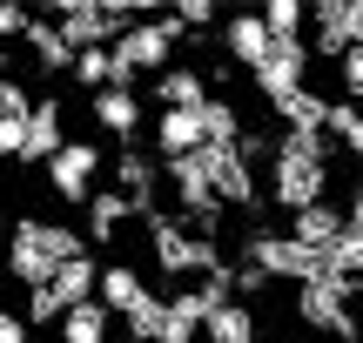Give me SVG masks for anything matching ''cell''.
I'll return each instance as SVG.
<instances>
[{"label":"cell","instance_id":"obj_1","mask_svg":"<svg viewBox=\"0 0 363 343\" xmlns=\"http://www.w3.org/2000/svg\"><path fill=\"white\" fill-rule=\"evenodd\" d=\"M330 196V135H289L269 148V202L289 215L316 209Z\"/></svg>","mask_w":363,"mask_h":343},{"label":"cell","instance_id":"obj_2","mask_svg":"<svg viewBox=\"0 0 363 343\" xmlns=\"http://www.w3.org/2000/svg\"><path fill=\"white\" fill-rule=\"evenodd\" d=\"M81 249H88V242H81V229L48 223V215H21V223L7 229V276L27 283V290H48L54 269L74 263Z\"/></svg>","mask_w":363,"mask_h":343},{"label":"cell","instance_id":"obj_3","mask_svg":"<svg viewBox=\"0 0 363 343\" xmlns=\"http://www.w3.org/2000/svg\"><path fill=\"white\" fill-rule=\"evenodd\" d=\"M135 21H148L142 0H128V7H121V0H115V7H101V0H54V34H61L74 54L115 47L121 27H135Z\"/></svg>","mask_w":363,"mask_h":343},{"label":"cell","instance_id":"obj_4","mask_svg":"<svg viewBox=\"0 0 363 343\" xmlns=\"http://www.w3.org/2000/svg\"><path fill=\"white\" fill-rule=\"evenodd\" d=\"M148 242H155V269H169L175 283H189V276H216L222 269V249L208 236H195L189 223H175V215H148Z\"/></svg>","mask_w":363,"mask_h":343},{"label":"cell","instance_id":"obj_5","mask_svg":"<svg viewBox=\"0 0 363 343\" xmlns=\"http://www.w3.org/2000/svg\"><path fill=\"white\" fill-rule=\"evenodd\" d=\"M175 34L182 27L162 13V21H135L121 27V40L108 54H115V88H135V74H162V67H175Z\"/></svg>","mask_w":363,"mask_h":343},{"label":"cell","instance_id":"obj_6","mask_svg":"<svg viewBox=\"0 0 363 343\" xmlns=\"http://www.w3.org/2000/svg\"><path fill=\"white\" fill-rule=\"evenodd\" d=\"M242 263L249 269H262L269 283H323V256L316 249H303L296 236H269V229H256V236L242 242Z\"/></svg>","mask_w":363,"mask_h":343},{"label":"cell","instance_id":"obj_7","mask_svg":"<svg viewBox=\"0 0 363 343\" xmlns=\"http://www.w3.org/2000/svg\"><path fill=\"white\" fill-rule=\"evenodd\" d=\"M310 61H316V54H310V40H269V61H262L249 81L262 88V101H269V108H283L289 94H303V88H310Z\"/></svg>","mask_w":363,"mask_h":343},{"label":"cell","instance_id":"obj_8","mask_svg":"<svg viewBox=\"0 0 363 343\" xmlns=\"http://www.w3.org/2000/svg\"><path fill=\"white\" fill-rule=\"evenodd\" d=\"M94 175H101V148H94V142H67L61 155L48 162V189L61 202H74V209L94 202Z\"/></svg>","mask_w":363,"mask_h":343},{"label":"cell","instance_id":"obj_9","mask_svg":"<svg viewBox=\"0 0 363 343\" xmlns=\"http://www.w3.org/2000/svg\"><path fill=\"white\" fill-rule=\"evenodd\" d=\"M296 317L310 323V330L337 337V343H357V317H350V290H337V283H303V290H296Z\"/></svg>","mask_w":363,"mask_h":343},{"label":"cell","instance_id":"obj_10","mask_svg":"<svg viewBox=\"0 0 363 343\" xmlns=\"http://www.w3.org/2000/svg\"><path fill=\"white\" fill-rule=\"evenodd\" d=\"M202 169H208V189H216L222 209H256V169L242 162V148H202Z\"/></svg>","mask_w":363,"mask_h":343},{"label":"cell","instance_id":"obj_11","mask_svg":"<svg viewBox=\"0 0 363 343\" xmlns=\"http://www.w3.org/2000/svg\"><path fill=\"white\" fill-rule=\"evenodd\" d=\"M94 303H101L108 317H142V310L155 303V290L142 283V269H128V263H101V283H94Z\"/></svg>","mask_w":363,"mask_h":343},{"label":"cell","instance_id":"obj_12","mask_svg":"<svg viewBox=\"0 0 363 343\" xmlns=\"http://www.w3.org/2000/svg\"><path fill=\"white\" fill-rule=\"evenodd\" d=\"M115 196H128L135 215H155V196H162V175L148 155H135V148H121L115 155Z\"/></svg>","mask_w":363,"mask_h":343},{"label":"cell","instance_id":"obj_13","mask_svg":"<svg viewBox=\"0 0 363 343\" xmlns=\"http://www.w3.org/2000/svg\"><path fill=\"white\" fill-rule=\"evenodd\" d=\"M155 148H162V162H182V155H195V148H208V135H202V108H162V121H155Z\"/></svg>","mask_w":363,"mask_h":343},{"label":"cell","instance_id":"obj_14","mask_svg":"<svg viewBox=\"0 0 363 343\" xmlns=\"http://www.w3.org/2000/svg\"><path fill=\"white\" fill-rule=\"evenodd\" d=\"M222 47L256 74V67L269 61V27H262V13H229V21H222Z\"/></svg>","mask_w":363,"mask_h":343},{"label":"cell","instance_id":"obj_15","mask_svg":"<svg viewBox=\"0 0 363 343\" xmlns=\"http://www.w3.org/2000/svg\"><path fill=\"white\" fill-rule=\"evenodd\" d=\"M289 236H296L303 249L330 256V249H337V242H343V209H337V202H316V209L289 215Z\"/></svg>","mask_w":363,"mask_h":343},{"label":"cell","instance_id":"obj_16","mask_svg":"<svg viewBox=\"0 0 363 343\" xmlns=\"http://www.w3.org/2000/svg\"><path fill=\"white\" fill-rule=\"evenodd\" d=\"M61 148H67L61 101H34V115H27V155H21V162H54Z\"/></svg>","mask_w":363,"mask_h":343},{"label":"cell","instance_id":"obj_17","mask_svg":"<svg viewBox=\"0 0 363 343\" xmlns=\"http://www.w3.org/2000/svg\"><path fill=\"white\" fill-rule=\"evenodd\" d=\"M310 21H316V47H310V54L343 61V54H350V0H316Z\"/></svg>","mask_w":363,"mask_h":343},{"label":"cell","instance_id":"obj_18","mask_svg":"<svg viewBox=\"0 0 363 343\" xmlns=\"http://www.w3.org/2000/svg\"><path fill=\"white\" fill-rule=\"evenodd\" d=\"M94 283H101V263L81 249L74 263H61V269H54V283H48V290H54V303H61V310H74V303H94Z\"/></svg>","mask_w":363,"mask_h":343},{"label":"cell","instance_id":"obj_19","mask_svg":"<svg viewBox=\"0 0 363 343\" xmlns=\"http://www.w3.org/2000/svg\"><path fill=\"white\" fill-rule=\"evenodd\" d=\"M94 121H101L108 135H121V142H135V128H142L135 88H101V94H94Z\"/></svg>","mask_w":363,"mask_h":343},{"label":"cell","instance_id":"obj_20","mask_svg":"<svg viewBox=\"0 0 363 343\" xmlns=\"http://www.w3.org/2000/svg\"><path fill=\"white\" fill-rule=\"evenodd\" d=\"M202 337H208V343H256V310L235 303V296H222V303L208 310Z\"/></svg>","mask_w":363,"mask_h":343},{"label":"cell","instance_id":"obj_21","mask_svg":"<svg viewBox=\"0 0 363 343\" xmlns=\"http://www.w3.org/2000/svg\"><path fill=\"white\" fill-rule=\"evenodd\" d=\"M155 101L162 108H202L208 101V81L195 74V67H162V74H155Z\"/></svg>","mask_w":363,"mask_h":343},{"label":"cell","instance_id":"obj_22","mask_svg":"<svg viewBox=\"0 0 363 343\" xmlns=\"http://www.w3.org/2000/svg\"><path fill=\"white\" fill-rule=\"evenodd\" d=\"M128 196H115V189H94V202H88V236L94 242H115L121 229H128Z\"/></svg>","mask_w":363,"mask_h":343},{"label":"cell","instance_id":"obj_23","mask_svg":"<svg viewBox=\"0 0 363 343\" xmlns=\"http://www.w3.org/2000/svg\"><path fill=\"white\" fill-rule=\"evenodd\" d=\"M276 115H283V128L289 135H323V121H330V101L316 88H303V94H289L283 108H276Z\"/></svg>","mask_w":363,"mask_h":343},{"label":"cell","instance_id":"obj_24","mask_svg":"<svg viewBox=\"0 0 363 343\" xmlns=\"http://www.w3.org/2000/svg\"><path fill=\"white\" fill-rule=\"evenodd\" d=\"M108 323H115V317H108L101 303H74L61 317V343H108Z\"/></svg>","mask_w":363,"mask_h":343},{"label":"cell","instance_id":"obj_25","mask_svg":"<svg viewBox=\"0 0 363 343\" xmlns=\"http://www.w3.org/2000/svg\"><path fill=\"white\" fill-rule=\"evenodd\" d=\"M27 47H34V61L40 67H54V74H61V67H74V47H67L61 34H54V21H27Z\"/></svg>","mask_w":363,"mask_h":343},{"label":"cell","instance_id":"obj_26","mask_svg":"<svg viewBox=\"0 0 363 343\" xmlns=\"http://www.w3.org/2000/svg\"><path fill=\"white\" fill-rule=\"evenodd\" d=\"M323 135H330V142H343V148H350V155L363 162V108H357V101H343V94H337V101H330Z\"/></svg>","mask_w":363,"mask_h":343},{"label":"cell","instance_id":"obj_27","mask_svg":"<svg viewBox=\"0 0 363 343\" xmlns=\"http://www.w3.org/2000/svg\"><path fill=\"white\" fill-rule=\"evenodd\" d=\"M303 21H310V7H303V0H269V7H262L269 40H303Z\"/></svg>","mask_w":363,"mask_h":343},{"label":"cell","instance_id":"obj_28","mask_svg":"<svg viewBox=\"0 0 363 343\" xmlns=\"http://www.w3.org/2000/svg\"><path fill=\"white\" fill-rule=\"evenodd\" d=\"M74 81H81V88H94V94H101V88H115V54H108V47L74 54Z\"/></svg>","mask_w":363,"mask_h":343},{"label":"cell","instance_id":"obj_29","mask_svg":"<svg viewBox=\"0 0 363 343\" xmlns=\"http://www.w3.org/2000/svg\"><path fill=\"white\" fill-rule=\"evenodd\" d=\"M27 115H34V94L21 81H0V121H27Z\"/></svg>","mask_w":363,"mask_h":343},{"label":"cell","instance_id":"obj_30","mask_svg":"<svg viewBox=\"0 0 363 343\" xmlns=\"http://www.w3.org/2000/svg\"><path fill=\"white\" fill-rule=\"evenodd\" d=\"M169 21H175V27H195V34H202V27L216 21V7H208V0H182V7L169 13Z\"/></svg>","mask_w":363,"mask_h":343},{"label":"cell","instance_id":"obj_31","mask_svg":"<svg viewBox=\"0 0 363 343\" xmlns=\"http://www.w3.org/2000/svg\"><path fill=\"white\" fill-rule=\"evenodd\" d=\"M0 343H27V317H13L7 303H0Z\"/></svg>","mask_w":363,"mask_h":343},{"label":"cell","instance_id":"obj_32","mask_svg":"<svg viewBox=\"0 0 363 343\" xmlns=\"http://www.w3.org/2000/svg\"><path fill=\"white\" fill-rule=\"evenodd\" d=\"M27 21H34L27 7H0V34H27Z\"/></svg>","mask_w":363,"mask_h":343},{"label":"cell","instance_id":"obj_33","mask_svg":"<svg viewBox=\"0 0 363 343\" xmlns=\"http://www.w3.org/2000/svg\"><path fill=\"white\" fill-rule=\"evenodd\" d=\"M350 54H363V0H350Z\"/></svg>","mask_w":363,"mask_h":343},{"label":"cell","instance_id":"obj_34","mask_svg":"<svg viewBox=\"0 0 363 343\" xmlns=\"http://www.w3.org/2000/svg\"><path fill=\"white\" fill-rule=\"evenodd\" d=\"M162 343H195V337H175V330H162Z\"/></svg>","mask_w":363,"mask_h":343},{"label":"cell","instance_id":"obj_35","mask_svg":"<svg viewBox=\"0 0 363 343\" xmlns=\"http://www.w3.org/2000/svg\"><path fill=\"white\" fill-rule=\"evenodd\" d=\"M0 236H7V215H0Z\"/></svg>","mask_w":363,"mask_h":343},{"label":"cell","instance_id":"obj_36","mask_svg":"<svg viewBox=\"0 0 363 343\" xmlns=\"http://www.w3.org/2000/svg\"><path fill=\"white\" fill-rule=\"evenodd\" d=\"M0 61H7V47H0Z\"/></svg>","mask_w":363,"mask_h":343},{"label":"cell","instance_id":"obj_37","mask_svg":"<svg viewBox=\"0 0 363 343\" xmlns=\"http://www.w3.org/2000/svg\"><path fill=\"white\" fill-rule=\"evenodd\" d=\"M357 196H363V182H357Z\"/></svg>","mask_w":363,"mask_h":343},{"label":"cell","instance_id":"obj_38","mask_svg":"<svg viewBox=\"0 0 363 343\" xmlns=\"http://www.w3.org/2000/svg\"><path fill=\"white\" fill-rule=\"evenodd\" d=\"M357 108H363V101H357Z\"/></svg>","mask_w":363,"mask_h":343}]
</instances>
